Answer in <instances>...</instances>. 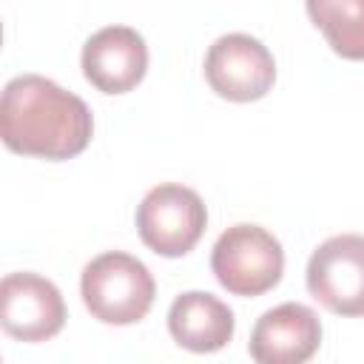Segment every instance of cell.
Masks as SVG:
<instances>
[{
    "mask_svg": "<svg viewBox=\"0 0 364 364\" xmlns=\"http://www.w3.org/2000/svg\"><path fill=\"white\" fill-rule=\"evenodd\" d=\"M94 119L88 105L40 74H20L6 82L0 100L3 145L23 156L71 159L91 142Z\"/></svg>",
    "mask_w": 364,
    "mask_h": 364,
    "instance_id": "obj_1",
    "label": "cell"
},
{
    "mask_svg": "<svg viewBox=\"0 0 364 364\" xmlns=\"http://www.w3.org/2000/svg\"><path fill=\"white\" fill-rule=\"evenodd\" d=\"M80 293L94 318L102 324H136L148 316L156 284L151 270L131 253L108 250L82 267Z\"/></svg>",
    "mask_w": 364,
    "mask_h": 364,
    "instance_id": "obj_2",
    "label": "cell"
},
{
    "mask_svg": "<svg viewBox=\"0 0 364 364\" xmlns=\"http://www.w3.org/2000/svg\"><path fill=\"white\" fill-rule=\"evenodd\" d=\"M210 267L228 293L262 296L279 284L284 270V250L270 230L242 222L216 239Z\"/></svg>",
    "mask_w": 364,
    "mask_h": 364,
    "instance_id": "obj_3",
    "label": "cell"
},
{
    "mask_svg": "<svg viewBox=\"0 0 364 364\" xmlns=\"http://www.w3.org/2000/svg\"><path fill=\"white\" fill-rule=\"evenodd\" d=\"M208 225L205 202L196 191L165 182L145 193L136 208L139 239L159 256H185L202 239Z\"/></svg>",
    "mask_w": 364,
    "mask_h": 364,
    "instance_id": "obj_4",
    "label": "cell"
},
{
    "mask_svg": "<svg viewBox=\"0 0 364 364\" xmlns=\"http://www.w3.org/2000/svg\"><path fill=\"white\" fill-rule=\"evenodd\" d=\"M307 290L336 316H364V236L321 242L307 262Z\"/></svg>",
    "mask_w": 364,
    "mask_h": 364,
    "instance_id": "obj_5",
    "label": "cell"
},
{
    "mask_svg": "<svg viewBox=\"0 0 364 364\" xmlns=\"http://www.w3.org/2000/svg\"><path fill=\"white\" fill-rule=\"evenodd\" d=\"M205 80L230 102H253L273 88L276 63L256 37L222 34L205 54Z\"/></svg>",
    "mask_w": 364,
    "mask_h": 364,
    "instance_id": "obj_6",
    "label": "cell"
},
{
    "mask_svg": "<svg viewBox=\"0 0 364 364\" xmlns=\"http://www.w3.org/2000/svg\"><path fill=\"white\" fill-rule=\"evenodd\" d=\"M0 324L17 341H46L65 324L63 293L37 273H9L0 282Z\"/></svg>",
    "mask_w": 364,
    "mask_h": 364,
    "instance_id": "obj_7",
    "label": "cell"
},
{
    "mask_svg": "<svg viewBox=\"0 0 364 364\" xmlns=\"http://www.w3.org/2000/svg\"><path fill=\"white\" fill-rule=\"evenodd\" d=\"M148 71V46L128 26H105L82 46V74L102 94H125Z\"/></svg>",
    "mask_w": 364,
    "mask_h": 364,
    "instance_id": "obj_8",
    "label": "cell"
},
{
    "mask_svg": "<svg viewBox=\"0 0 364 364\" xmlns=\"http://www.w3.org/2000/svg\"><path fill=\"white\" fill-rule=\"evenodd\" d=\"M321 344L318 316L299 301H284L256 321L250 333V355L259 364H301Z\"/></svg>",
    "mask_w": 364,
    "mask_h": 364,
    "instance_id": "obj_9",
    "label": "cell"
},
{
    "mask_svg": "<svg viewBox=\"0 0 364 364\" xmlns=\"http://www.w3.org/2000/svg\"><path fill=\"white\" fill-rule=\"evenodd\" d=\"M233 313L210 293H182L168 310V330L173 341L191 353H216L233 338Z\"/></svg>",
    "mask_w": 364,
    "mask_h": 364,
    "instance_id": "obj_10",
    "label": "cell"
},
{
    "mask_svg": "<svg viewBox=\"0 0 364 364\" xmlns=\"http://www.w3.org/2000/svg\"><path fill=\"white\" fill-rule=\"evenodd\" d=\"M316 28L344 60H364V0H304Z\"/></svg>",
    "mask_w": 364,
    "mask_h": 364,
    "instance_id": "obj_11",
    "label": "cell"
}]
</instances>
